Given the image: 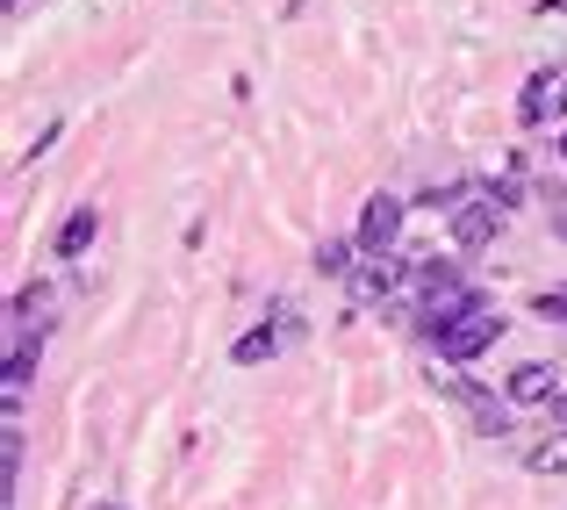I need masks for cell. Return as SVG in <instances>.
Masks as SVG:
<instances>
[{
  "instance_id": "d6986e66",
  "label": "cell",
  "mask_w": 567,
  "mask_h": 510,
  "mask_svg": "<svg viewBox=\"0 0 567 510\" xmlns=\"http://www.w3.org/2000/svg\"><path fill=\"white\" fill-rule=\"evenodd\" d=\"M94 510H123V503H94Z\"/></svg>"
},
{
  "instance_id": "ffe728a7",
  "label": "cell",
  "mask_w": 567,
  "mask_h": 510,
  "mask_svg": "<svg viewBox=\"0 0 567 510\" xmlns=\"http://www.w3.org/2000/svg\"><path fill=\"white\" fill-rule=\"evenodd\" d=\"M14 8H22V0H8V14H14Z\"/></svg>"
},
{
  "instance_id": "7a4b0ae2",
  "label": "cell",
  "mask_w": 567,
  "mask_h": 510,
  "mask_svg": "<svg viewBox=\"0 0 567 510\" xmlns=\"http://www.w3.org/2000/svg\"><path fill=\"white\" fill-rule=\"evenodd\" d=\"M503 216H511L503 187H482V180H474V187H467V202H460L445 223H453V245H460V252H482V245H496Z\"/></svg>"
},
{
  "instance_id": "8992f818",
  "label": "cell",
  "mask_w": 567,
  "mask_h": 510,
  "mask_svg": "<svg viewBox=\"0 0 567 510\" xmlns=\"http://www.w3.org/2000/svg\"><path fill=\"white\" fill-rule=\"evenodd\" d=\"M402 216H410V202H395V194H367V208H360V252H395V237H402Z\"/></svg>"
},
{
  "instance_id": "9a60e30c",
  "label": "cell",
  "mask_w": 567,
  "mask_h": 510,
  "mask_svg": "<svg viewBox=\"0 0 567 510\" xmlns=\"http://www.w3.org/2000/svg\"><path fill=\"white\" fill-rule=\"evenodd\" d=\"M532 317L560 324V317H567V288H546V295H532Z\"/></svg>"
},
{
  "instance_id": "ba28073f",
  "label": "cell",
  "mask_w": 567,
  "mask_h": 510,
  "mask_svg": "<svg viewBox=\"0 0 567 510\" xmlns=\"http://www.w3.org/2000/svg\"><path fill=\"white\" fill-rule=\"evenodd\" d=\"M94 231H101V208L94 202H80V208H72V216H65V231H58V259H80V252L86 245H94Z\"/></svg>"
},
{
  "instance_id": "52a82bcc",
  "label": "cell",
  "mask_w": 567,
  "mask_h": 510,
  "mask_svg": "<svg viewBox=\"0 0 567 510\" xmlns=\"http://www.w3.org/2000/svg\"><path fill=\"white\" fill-rule=\"evenodd\" d=\"M554 396H560V367H546V359H517V367H511V402L546 410Z\"/></svg>"
},
{
  "instance_id": "ac0fdd59",
  "label": "cell",
  "mask_w": 567,
  "mask_h": 510,
  "mask_svg": "<svg viewBox=\"0 0 567 510\" xmlns=\"http://www.w3.org/2000/svg\"><path fill=\"white\" fill-rule=\"evenodd\" d=\"M554 144H560V166H567V130H560V137H554Z\"/></svg>"
},
{
  "instance_id": "8fae6325",
  "label": "cell",
  "mask_w": 567,
  "mask_h": 510,
  "mask_svg": "<svg viewBox=\"0 0 567 510\" xmlns=\"http://www.w3.org/2000/svg\"><path fill=\"white\" fill-rule=\"evenodd\" d=\"M280 338H288L280 324H251V332L230 345V359H237V367H259V359H274V353H280Z\"/></svg>"
},
{
  "instance_id": "4fadbf2b",
  "label": "cell",
  "mask_w": 567,
  "mask_h": 510,
  "mask_svg": "<svg viewBox=\"0 0 567 510\" xmlns=\"http://www.w3.org/2000/svg\"><path fill=\"white\" fill-rule=\"evenodd\" d=\"M37 338L43 332H22V338H14V353H8V396H22L29 374H37Z\"/></svg>"
},
{
  "instance_id": "6da1fadb",
  "label": "cell",
  "mask_w": 567,
  "mask_h": 510,
  "mask_svg": "<svg viewBox=\"0 0 567 510\" xmlns=\"http://www.w3.org/2000/svg\"><path fill=\"white\" fill-rule=\"evenodd\" d=\"M410 280H416V332H424V338L453 332L467 309H482V288H467V274H460L453 259H439V252H431V259H416Z\"/></svg>"
},
{
  "instance_id": "2e32d148",
  "label": "cell",
  "mask_w": 567,
  "mask_h": 510,
  "mask_svg": "<svg viewBox=\"0 0 567 510\" xmlns=\"http://www.w3.org/2000/svg\"><path fill=\"white\" fill-rule=\"evenodd\" d=\"M546 425H567V388H560L554 402H546Z\"/></svg>"
},
{
  "instance_id": "277c9868",
  "label": "cell",
  "mask_w": 567,
  "mask_h": 510,
  "mask_svg": "<svg viewBox=\"0 0 567 510\" xmlns=\"http://www.w3.org/2000/svg\"><path fill=\"white\" fill-rule=\"evenodd\" d=\"M439 381V396H453L460 410H467V425L482 431V439H511V410H503L488 388H474V381H460V374H431Z\"/></svg>"
},
{
  "instance_id": "7c38bea8",
  "label": "cell",
  "mask_w": 567,
  "mask_h": 510,
  "mask_svg": "<svg viewBox=\"0 0 567 510\" xmlns=\"http://www.w3.org/2000/svg\"><path fill=\"white\" fill-rule=\"evenodd\" d=\"M352 252H360V237H323L317 245V274H331V280H352Z\"/></svg>"
},
{
  "instance_id": "3957f363",
  "label": "cell",
  "mask_w": 567,
  "mask_h": 510,
  "mask_svg": "<svg viewBox=\"0 0 567 510\" xmlns=\"http://www.w3.org/2000/svg\"><path fill=\"white\" fill-rule=\"evenodd\" d=\"M503 324H511V317H496V309L482 303V309H467V317H460L453 332H439L431 345H439V359H445V367H467V359H482L488 345L503 338Z\"/></svg>"
},
{
  "instance_id": "e0dca14e",
  "label": "cell",
  "mask_w": 567,
  "mask_h": 510,
  "mask_svg": "<svg viewBox=\"0 0 567 510\" xmlns=\"http://www.w3.org/2000/svg\"><path fill=\"white\" fill-rule=\"evenodd\" d=\"M554 109H567V72H560V86H554Z\"/></svg>"
},
{
  "instance_id": "5bb4252c",
  "label": "cell",
  "mask_w": 567,
  "mask_h": 510,
  "mask_svg": "<svg viewBox=\"0 0 567 510\" xmlns=\"http://www.w3.org/2000/svg\"><path fill=\"white\" fill-rule=\"evenodd\" d=\"M43 309H51V288H22L14 295V324H22V332H43Z\"/></svg>"
},
{
  "instance_id": "9c48e42d",
  "label": "cell",
  "mask_w": 567,
  "mask_h": 510,
  "mask_svg": "<svg viewBox=\"0 0 567 510\" xmlns=\"http://www.w3.org/2000/svg\"><path fill=\"white\" fill-rule=\"evenodd\" d=\"M525 468L532 475H567V425H546L539 439L525 446Z\"/></svg>"
},
{
  "instance_id": "5b68a950",
  "label": "cell",
  "mask_w": 567,
  "mask_h": 510,
  "mask_svg": "<svg viewBox=\"0 0 567 510\" xmlns=\"http://www.w3.org/2000/svg\"><path fill=\"white\" fill-rule=\"evenodd\" d=\"M410 274H416V266L402 259V252H360V266H352V295H360V303H388V295H402Z\"/></svg>"
},
{
  "instance_id": "30bf717a",
  "label": "cell",
  "mask_w": 567,
  "mask_h": 510,
  "mask_svg": "<svg viewBox=\"0 0 567 510\" xmlns=\"http://www.w3.org/2000/svg\"><path fill=\"white\" fill-rule=\"evenodd\" d=\"M554 86H560V72H532V80H525V94H517V123H525V130L546 123V109H554Z\"/></svg>"
}]
</instances>
